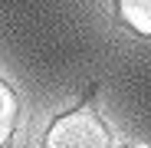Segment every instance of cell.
Listing matches in <instances>:
<instances>
[{
    "label": "cell",
    "mask_w": 151,
    "mask_h": 148,
    "mask_svg": "<svg viewBox=\"0 0 151 148\" xmlns=\"http://www.w3.org/2000/svg\"><path fill=\"white\" fill-rule=\"evenodd\" d=\"M43 148H112V132L95 109L82 105L49 125Z\"/></svg>",
    "instance_id": "obj_1"
},
{
    "label": "cell",
    "mask_w": 151,
    "mask_h": 148,
    "mask_svg": "<svg viewBox=\"0 0 151 148\" xmlns=\"http://www.w3.org/2000/svg\"><path fill=\"white\" fill-rule=\"evenodd\" d=\"M17 118H20V102H17V92L0 79V148H4L13 132H17Z\"/></svg>",
    "instance_id": "obj_2"
},
{
    "label": "cell",
    "mask_w": 151,
    "mask_h": 148,
    "mask_svg": "<svg viewBox=\"0 0 151 148\" xmlns=\"http://www.w3.org/2000/svg\"><path fill=\"white\" fill-rule=\"evenodd\" d=\"M118 17L141 36H151V0H118Z\"/></svg>",
    "instance_id": "obj_3"
},
{
    "label": "cell",
    "mask_w": 151,
    "mask_h": 148,
    "mask_svg": "<svg viewBox=\"0 0 151 148\" xmlns=\"http://www.w3.org/2000/svg\"><path fill=\"white\" fill-rule=\"evenodd\" d=\"M125 148H151L148 142H132V145H125Z\"/></svg>",
    "instance_id": "obj_4"
}]
</instances>
